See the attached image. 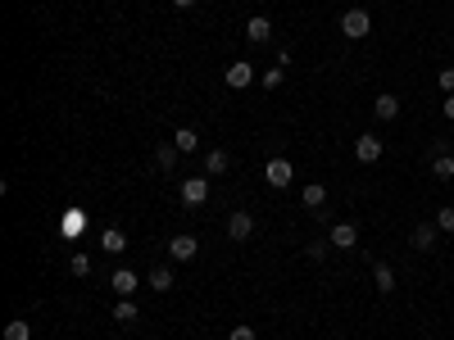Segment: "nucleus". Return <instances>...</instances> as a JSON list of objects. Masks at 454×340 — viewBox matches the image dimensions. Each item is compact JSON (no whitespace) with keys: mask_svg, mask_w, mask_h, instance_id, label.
Listing matches in <instances>:
<instances>
[{"mask_svg":"<svg viewBox=\"0 0 454 340\" xmlns=\"http://www.w3.org/2000/svg\"><path fill=\"white\" fill-rule=\"evenodd\" d=\"M341 32H346L350 41H363V36L373 32V14H368V9H346V14H341Z\"/></svg>","mask_w":454,"mask_h":340,"instance_id":"obj_1","label":"nucleus"},{"mask_svg":"<svg viewBox=\"0 0 454 340\" xmlns=\"http://www.w3.org/2000/svg\"><path fill=\"white\" fill-rule=\"evenodd\" d=\"M291 177H296V168H291V159H268L264 164V181H268V186H291Z\"/></svg>","mask_w":454,"mask_h":340,"instance_id":"obj_2","label":"nucleus"},{"mask_svg":"<svg viewBox=\"0 0 454 340\" xmlns=\"http://www.w3.org/2000/svg\"><path fill=\"white\" fill-rule=\"evenodd\" d=\"M354 159H359V164H377V159H382V137H373V132L354 137Z\"/></svg>","mask_w":454,"mask_h":340,"instance_id":"obj_3","label":"nucleus"},{"mask_svg":"<svg viewBox=\"0 0 454 340\" xmlns=\"http://www.w3.org/2000/svg\"><path fill=\"white\" fill-rule=\"evenodd\" d=\"M168 254H173V259H177V263H191V259H195V254H200V240H195L191 232H177L173 240H168Z\"/></svg>","mask_w":454,"mask_h":340,"instance_id":"obj_4","label":"nucleus"},{"mask_svg":"<svg viewBox=\"0 0 454 340\" xmlns=\"http://www.w3.org/2000/svg\"><path fill=\"white\" fill-rule=\"evenodd\" d=\"M332 250H359V227L354 223H332Z\"/></svg>","mask_w":454,"mask_h":340,"instance_id":"obj_5","label":"nucleus"},{"mask_svg":"<svg viewBox=\"0 0 454 340\" xmlns=\"http://www.w3.org/2000/svg\"><path fill=\"white\" fill-rule=\"evenodd\" d=\"M227 236H232V240H250V236H254V218L245 213V209H237V213L227 218Z\"/></svg>","mask_w":454,"mask_h":340,"instance_id":"obj_6","label":"nucleus"},{"mask_svg":"<svg viewBox=\"0 0 454 340\" xmlns=\"http://www.w3.org/2000/svg\"><path fill=\"white\" fill-rule=\"evenodd\" d=\"M182 200H187V204H205V200H210V177H187V181H182Z\"/></svg>","mask_w":454,"mask_h":340,"instance_id":"obj_7","label":"nucleus"},{"mask_svg":"<svg viewBox=\"0 0 454 340\" xmlns=\"http://www.w3.org/2000/svg\"><path fill=\"white\" fill-rule=\"evenodd\" d=\"M268 36H273V23H268L264 14H250L245 18V41H254V46H264Z\"/></svg>","mask_w":454,"mask_h":340,"instance_id":"obj_8","label":"nucleus"},{"mask_svg":"<svg viewBox=\"0 0 454 340\" xmlns=\"http://www.w3.org/2000/svg\"><path fill=\"white\" fill-rule=\"evenodd\" d=\"M250 82H254V64H245V59L241 64H227V87L232 91H245Z\"/></svg>","mask_w":454,"mask_h":340,"instance_id":"obj_9","label":"nucleus"},{"mask_svg":"<svg viewBox=\"0 0 454 340\" xmlns=\"http://www.w3.org/2000/svg\"><path fill=\"white\" fill-rule=\"evenodd\" d=\"M436 240H440V227L436 223H418V227H413V250H436Z\"/></svg>","mask_w":454,"mask_h":340,"instance_id":"obj_10","label":"nucleus"},{"mask_svg":"<svg viewBox=\"0 0 454 340\" xmlns=\"http://www.w3.org/2000/svg\"><path fill=\"white\" fill-rule=\"evenodd\" d=\"M109 286L118 290V299H132V295H137V272H132V268H118L114 277H109Z\"/></svg>","mask_w":454,"mask_h":340,"instance_id":"obj_11","label":"nucleus"},{"mask_svg":"<svg viewBox=\"0 0 454 340\" xmlns=\"http://www.w3.org/2000/svg\"><path fill=\"white\" fill-rule=\"evenodd\" d=\"M300 200H304V209L323 213V204H327V186H323V181H309V186L300 191Z\"/></svg>","mask_w":454,"mask_h":340,"instance_id":"obj_12","label":"nucleus"},{"mask_svg":"<svg viewBox=\"0 0 454 340\" xmlns=\"http://www.w3.org/2000/svg\"><path fill=\"white\" fill-rule=\"evenodd\" d=\"M432 177L436 181H454V154L450 150H436L432 154Z\"/></svg>","mask_w":454,"mask_h":340,"instance_id":"obj_13","label":"nucleus"},{"mask_svg":"<svg viewBox=\"0 0 454 340\" xmlns=\"http://www.w3.org/2000/svg\"><path fill=\"white\" fill-rule=\"evenodd\" d=\"M373 114L377 118H382V123H391V118H400V100H396V95H377V100H373Z\"/></svg>","mask_w":454,"mask_h":340,"instance_id":"obj_14","label":"nucleus"},{"mask_svg":"<svg viewBox=\"0 0 454 340\" xmlns=\"http://www.w3.org/2000/svg\"><path fill=\"white\" fill-rule=\"evenodd\" d=\"M373 286L382 290V295H391V290H396V272H391V263H382V259L373 263Z\"/></svg>","mask_w":454,"mask_h":340,"instance_id":"obj_15","label":"nucleus"},{"mask_svg":"<svg viewBox=\"0 0 454 340\" xmlns=\"http://www.w3.org/2000/svg\"><path fill=\"white\" fill-rule=\"evenodd\" d=\"M227 168H232V154L227 150H210V154H205V173H210V177H223Z\"/></svg>","mask_w":454,"mask_h":340,"instance_id":"obj_16","label":"nucleus"},{"mask_svg":"<svg viewBox=\"0 0 454 340\" xmlns=\"http://www.w3.org/2000/svg\"><path fill=\"white\" fill-rule=\"evenodd\" d=\"M100 250L105 254H123V250H128V236H123L118 227H105V232H100Z\"/></svg>","mask_w":454,"mask_h":340,"instance_id":"obj_17","label":"nucleus"},{"mask_svg":"<svg viewBox=\"0 0 454 340\" xmlns=\"http://www.w3.org/2000/svg\"><path fill=\"white\" fill-rule=\"evenodd\" d=\"M173 145H177L182 154H191L195 145H200V132H195V127H177V132H173Z\"/></svg>","mask_w":454,"mask_h":340,"instance_id":"obj_18","label":"nucleus"},{"mask_svg":"<svg viewBox=\"0 0 454 340\" xmlns=\"http://www.w3.org/2000/svg\"><path fill=\"white\" fill-rule=\"evenodd\" d=\"M177 154H182V150H177V145H173V141H164V145H159V150H155V164H159V168H164V173H173V164H177Z\"/></svg>","mask_w":454,"mask_h":340,"instance_id":"obj_19","label":"nucleus"},{"mask_svg":"<svg viewBox=\"0 0 454 340\" xmlns=\"http://www.w3.org/2000/svg\"><path fill=\"white\" fill-rule=\"evenodd\" d=\"M145 282H150V290H159V295H168V290H173V272H168V268H155L150 277H145Z\"/></svg>","mask_w":454,"mask_h":340,"instance_id":"obj_20","label":"nucleus"},{"mask_svg":"<svg viewBox=\"0 0 454 340\" xmlns=\"http://www.w3.org/2000/svg\"><path fill=\"white\" fill-rule=\"evenodd\" d=\"M141 318V313H137V304H132V299H118V304H114V322H123V326H132V322H137Z\"/></svg>","mask_w":454,"mask_h":340,"instance_id":"obj_21","label":"nucleus"},{"mask_svg":"<svg viewBox=\"0 0 454 340\" xmlns=\"http://www.w3.org/2000/svg\"><path fill=\"white\" fill-rule=\"evenodd\" d=\"M5 340H32V322L28 318H14L5 326Z\"/></svg>","mask_w":454,"mask_h":340,"instance_id":"obj_22","label":"nucleus"},{"mask_svg":"<svg viewBox=\"0 0 454 340\" xmlns=\"http://www.w3.org/2000/svg\"><path fill=\"white\" fill-rule=\"evenodd\" d=\"M68 272H73V277H91V259H87V254H73Z\"/></svg>","mask_w":454,"mask_h":340,"instance_id":"obj_23","label":"nucleus"},{"mask_svg":"<svg viewBox=\"0 0 454 340\" xmlns=\"http://www.w3.org/2000/svg\"><path fill=\"white\" fill-rule=\"evenodd\" d=\"M282 78H287V64H273V68L264 73V87H268V91H273V87H282Z\"/></svg>","mask_w":454,"mask_h":340,"instance_id":"obj_24","label":"nucleus"},{"mask_svg":"<svg viewBox=\"0 0 454 340\" xmlns=\"http://www.w3.org/2000/svg\"><path fill=\"white\" fill-rule=\"evenodd\" d=\"M327 250H332V240H314V245L304 250V254H309L314 263H323V259H327Z\"/></svg>","mask_w":454,"mask_h":340,"instance_id":"obj_25","label":"nucleus"},{"mask_svg":"<svg viewBox=\"0 0 454 340\" xmlns=\"http://www.w3.org/2000/svg\"><path fill=\"white\" fill-rule=\"evenodd\" d=\"M436 227L440 232H454V209H436Z\"/></svg>","mask_w":454,"mask_h":340,"instance_id":"obj_26","label":"nucleus"},{"mask_svg":"<svg viewBox=\"0 0 454 340\" xmlns=\"http://www.w3.org/2000/svg\"><path fill=\"white\" fill-rule=\"evenodd\" d=\"M227 340H259V336H254V326H232V331H227Z\"/></svg>","mask_w":454,"mask_h":340,"instance_id":"obj_27","label":"nucleus"},{"mask_svg":"<svg viewBox=\"0 0 454 340\" xmlns=\"http://www.w3.org/2000/svg\"><path fill=\"white\" fill-rule=\"evenodd\" d=\"M440 91L454 95V68H440Z\"/></svg>","mask_w":454,"mask_h":340,"instance_id":"obj_28","label":"nucleus"},{"mask_svg":"<svg viewBox=\"0 0 454 340\" xmlns=\"http://www.w3.org/2000/svg\"><path fill=\"white\" fill-rule=\"evenodd\" d=\"M445 118L454 123V95H445Z\"/></svg>","mask_w":454,"mask_h":340,"instance_id":"obj_29","label":"nucleus"},{"mask_svg":"<svg viewBox=\"0 0 454 340\" xmlns=\"http://www.w3.org/2000/svg\"><path fill=\"white\" fill-rule=\"evenodd\" d=\"M173 5H177V9H191V5H195V0H173Z\"/></svg>","mask_w":454,"mask_h":340,"instance_id":"obj_30","label":"nucleus"}]
</instances>
